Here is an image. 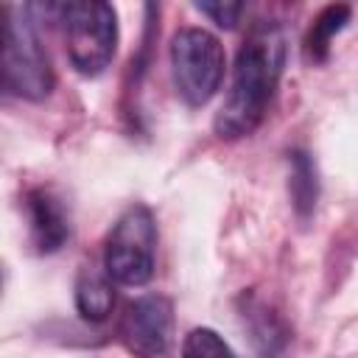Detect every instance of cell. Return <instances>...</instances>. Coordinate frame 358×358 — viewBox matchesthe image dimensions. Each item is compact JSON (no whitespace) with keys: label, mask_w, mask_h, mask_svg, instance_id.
<instances>
[{"label":"cell","mask_w":358,"mask_h":358,"mask_svg":"<svg viewBox=\"0 0 358 358\" xmlns=\"http://www.w3.org/2000/svg\"><path fill=\"white\" fill-rule=\"evenodd\" d=\"M285 34L277 22H257L238 48L232 84L213 120L221 140L249 137L266 117L285 67Z\"/></svg>","instance_id":"6da1fadb"},{"label":"cell","mask_w":358,"mask_h":358,"mask_svg":"<svg viewBox=\"0 0 358 358\" xmlns=\"http://www.w3.org/2000/svg\"><path fill=\"white\" fill-rule=\"evenodd\" d=\"M56 76L42 45L31 6L3 8V87L25 101H45L53 92Z\"/></svg>","instance_id":"7a4b0ae2"},{"label":"cell","mask_w":358,"mask_h":358,"mask_svg":"<svg viewBox=\"0 0 358 358\" xmlns=\"http://www.w3.org/2000/svg\"><path fill=\"white\" fill-rule=\"evenodd\" d=\"M67 59L78 76H101L117 50V11L101 0L59 3Z\"/></svg>","instance_id":"3957f363"},{"label":"cell","mask_w":358,"mask_h":358,"mask_svg":"<svg viewBox=\"0 0 358 358\" xmlns=\"http://www.w3.org/2000/svg\"><path fill=\"white\" fill-rule=\"evenodd\" d=\"M171 76L176 95L187 106H204L213 101L224 81L227 53L215 34L187 25L171 36Z\"/></svg>","instance_id":"277c9868"},{"label":"cell","mask_w":358,"mask_h":358,"mask_svg":"<svg viewBox=\"0 0 358 358\" xmlns=\"http://www.w3.org/2000/svg\"><path fill=\"white\" fill-rule=\"evenodd\" d=\"M157 266V221L151 207H126L109 229L103 246V268L117 285L140 288L154 277Z\"/></svg>","instance_id":"5b68a950"},{"label":"cell","mask_w":358,"mask_h":358,"mask_svg":"<svg viewBox=\"0 0 358 358\" xmlns=\"http://www.w3.org/2000/svg\"><path fill=\"white\" fill-rule=\"evenodd\" d=\"M117 338L134 358H168L173 347V302L165 294H145L126 305Z\"/></svg>","instance_id":"8992f818"},{"label":"cell","mask_w":358,"mask_h":358,"mask_svg":"<svg viewBox=\"0 0 358 358\" xmlns=\"http://www.w3.org/2000/svg\"><path fill=\"white\" fill-rule=\"evenodd\" d=\"M28 235L39 255L59 252L70 238V213L64 199L50 187H34L25 196Z\"/></svg>","instance_id":"52a82bcc"},{"label":"cell","mask_w":358,"mask_h":358,"mask_svg":"<svg viewBox=\"0 0 358 358\" xmlns=\"http://www.w3.org/2000/svg\"><path fill=\"white\" fill-rule=\"evenodd\" d=\"M241 319H243V327L249 330V338L260 358H277L288 347L291 327L268 302L257 299L255 294L241 296Z\"/></svg>","instance_id":"ba28073f"},{"label":"cell","mask_w":358,"mask_h":358,"mask_svg":"<svg viewBox=\"0 0 358 358\" xmlns=\"http://www.w3.org/2000/svg\"><path fill=\"white\" fill-rule=\"evenodd\" d=\"M115 308V282L106 274V268L84 266L76 277V310L87 322H103L109 319Z\"/></svg>","instance_id":"9c48e42d"},{"label":"cell","mask_w":358,"mask_h":358,"mask_svg":"<svg viewBox=\"0 0 358 358\" xmlns=\"http://www.w3.org/2000/svg\"><path fill=\"white\" fill-rule=\"evenodd\" d=\"M288 196L299 221H308L319 201V173L308 151L294 148L288 154Z\"/></svg>","instance_id":"30bf717a"},{"label":"cell","mask_w":358,"mask_h":358,"mask_svg":"<svg viewBox=\"0 0 358 358\" xmlns=\"http://www.w3.org/2000/svg\"><path fill=\"white\" fill-rule=\"evenodd\" d=\"M350 6L344 3H333V6H324L316 17H313V25L305 36V56L310 62H324L327 53H330V42L338 31H344V25L350 22Z\"/></svg>","instance_id":"8fae6325"},{"label":"cell","mask_w":358,"mask_h":358,"mask_svg":"<svg viewBox=\"0 0 358 358\" xmlns=\"http://www.w3.org/2000/svg\"><path fill=\"white\" fill-rule=\"evenodd\" d=\"M182 358H238L213 327H193L182 341Z\"/></svg>","instance_id":"7c38bea8"},{"label":"cell","mask_w":358,"mask_h":358,"mask_svg":"<svg viewBox=\"0 0 358 358\" xmlns=\"http://www.w3.org/2000/svg\"><path fill=\"white\" fill-rule=\"evenodd\" d=\"M196 11H201L204 17H210L218 28H235L241 22V14L246 11L243 3H227V0H213V3H196Z\"/></svg>","instance_id":"4fadbf2b"}]
</instances>
